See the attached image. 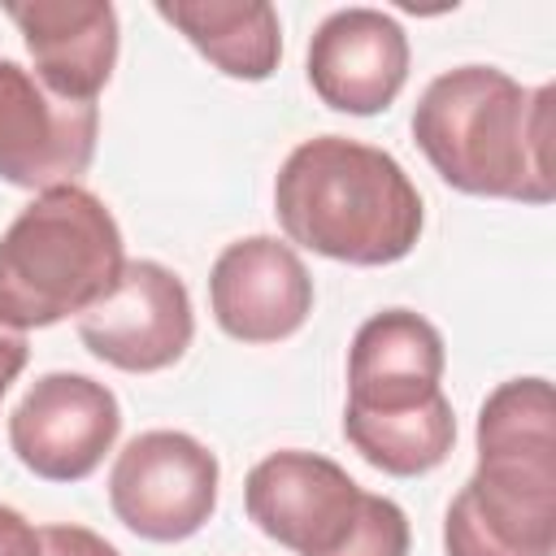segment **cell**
<instances>
[{"instance_id": "cell-19", "label": "cell", "mask_w": 556, "mask_h": 556, "mask_svg": "<svg viewBox=\"0 0 556 556\" xmlns=\"http://www.w3.org/2000/svg\"><path fill=\"white\" fill-rule=\"evenodd\" d=\"M26 356H30L26 334L0 321V400H4V391L17 382V374L26 369Z\"/></svg>"}, {"instance_id": "cell-2", "label": "cell", "mask_w": 556, "mask_h": 556, "mask_svg": "<svg viewBox=\"0 0 556 556\" xmlns=\"http://www.w3.org/2000/svg\"><path fill=\"white\" fill-rule=\"evenodd\" d=\"M478 469L443 513L447 556L556 552V400L552 382L508 378L478 408Z\"/></svg>"}, {"instance_id": "cell-1", "label": "cell", "mask_w": 556, "mask_h": 556, "mask_svg": "<svg viewBox=\"0 0 556 556\" xmlns=\"http://www.w3.org/2000/svg\"><path fill=\"white\" fill-rule=\"evenodd\" d=\"M413 139L434 174L482 200H556V87H521L495 65H456L430 78L413 109Z\"/></svg>"}, {"instance_id": "cell-13", "label": "cell", "mask_w": 556, "mask_h": 556, "mask_svg": "<svg viewBox=\"0 0 556 556\" xmlns=\"http://www.w3.org/2000/svg\"><path fill=\"white\" fill-rule=\"evenodd\" d=\"M35 61V78L74 104H96L117 65V9L109 0H26L4 4Z\"/></svg>"}, {"instance_id": "cell-6", "label": "cell", "mask_w": 556, "mask_h": 556, "mask_svg": "<svg viewBox=\"0 0 556 556\" xmlns=\"http://www.w3.org/2000/svg\"><path fill=\"white\" fill-rule=\"evenodd\" d=\"M369 491L330 456L282 447L243 478V508L265 539L295 556H334L365 513Z\"/></svg>"}, {"instance_id": "cell-8", "label": "cell", "mask_w": 556, "mask_h": 556, "mask_svg": "<svg viewBox=\"0 0 556 556\" xmlns=\"http://www.w3.org/2000/svg\"><path fill=\"white\" fill-rule=\"evenodd\" d=\"M78 339L122 374H161L195 339L191 291L161 261H126L117 287L78 317Z\"/></svg>"}, {"instance_id": "cell-11", "label": "cell", "mask_w": 556, "mask_h": 556, "mask_svg": "<svg viewBox=\"0 0 556 556\" xmlns=\"http://www.w3.org/2000/svg\"><path fill=\"white\" fill-rule=\"evenodd\" d=\"M304 74L326 109L374 117L408 83V35L382 9H334L308 39Z\"/></svg>"}, {"instance_id": "cell-7", "label": "cell", "mask_w": 556, "mask_h": 556, "mask_svg": "<svg viewBox=\"0 0 556 556\" xmlns=\"http://www.w3.org/2000/svg\"><path fill=\"white\" fill-rule=\"evenodd\" d=\"M122 434L117 395L74 369H52L26 387L9 413L13 456L43 482L91 478Z\"/></svg>"}, {"instance_id": "cell-4", "label": "cell", "mask_w": 556, "mask_h": 556, "mask_svg": "<svg viewBox=\"0 0 556 556\" xmlns=\"http://www.w3.org/2000/svg\"><path fill=\"white\" fill-rule=\"evenodd\" d=\"M126 269L122 226L83 182L39 191L0 235V321L43 330L83 317Z\"/></svg>"}, {"instance_id": "cell-15", "label": "cell", "mask_w": 556, "mask_h": 556, "mask_svg": "<svg viewBox=\"0 0 556 556\" xmlns=\"http://www.w3.org/2000/svg\"><path fill=\"white\" fill-rule=\"evenodd\" d=\"M343 439L352 452L391 473V478H421L452 456L456 443V413L447 395H434L421 408L387 413V417H343Z\"/></svg>"}, {"instance_id": "cell-9", "label": "cell", "mask_w": 556, "mask_h": 556, "mask_svg": "<svg viewBox=\"0 0 556 556\" xmlns=\"http://www.w3.org/2000/svg\"><path fill=\"white\" fill-rule=\"evenodd\" d=\"M100 109L52 96L35 70L0 56V182L48 191L78 182L96 156Z\"/></svg>"}, {"instance_id": "cell-17", "label": "cell", "mask_w": 556, "mask_h": 556, "mask_svg": "<svg viewBox=\"0 0 556 556\" xmlns=\"http://www.w3.org/2000/svg\"><path fill=\"white\" fill-rule=\"evenodd\" d=\"M39 556H122L104 534L61 521V526H43L39 530Z\"/></svg>"}, {"instance_id": "cell-10", "label": "cell", "mask_w": 556, "mask_h": 556, "mask_svg": "<svg viewBox=\"0 0 556 556\" xmlns=\"http://www.w3.org/2000/svg\"><path fill=\"white\" fill-rule=\"evenodd\" d=\"M213 321L239 343H282L313 313V274L278 235H248L217 252L208 269Z\"/></svg>"}, {"instance_id": "cell-18", "label": "cell", "mask_w": 556, "mask_h": 556, "mask_svg": "<svg viewBox=\"0 0 556 556\" xmlns=\"http://www.w3.org/2000/svg\"><path fill=\"white\" fill-rule=\"evenodd\" d=\"M0 556H39V530L9 504H0Z\"/></svg>"}, {"instance_id": "cell-16", "label": "cell", "mask_w": 556, "mask_h": 556, "mask_svg": "<svg viewBox=\"0 0 556 556\" xmlns=\"http://www.w3.org/2000/svg\"><path fill=\"white\" fill-rule=\"evenodd\" d=\"M408 543H413V530H408L404 508L369 491L361 521L352 526V534L343 539L334 556H408Z\"/></svg>"}, {"instance_id": "cell-5", "label": "cell", "mask_w": 556, "mask_h": 556, "mask_svg": "<svg viewBox=\"0 0 556 556\" xmlns=\"http://www.w3.org/2000/svg\"><path fill=\"white\" fill-rule=\"evenodd\" d=\"M217 482L222 465L195 434L143 430L109 469V508L148 543H182L208 526Z\"/></svg>"}, {"instance_id": "cell-12", "label": "cell", "mask_w": 556, "mask_h": 556, "mask_svg": "<svg viewBox=\"0 0 556 556\" xmlns=\"http://www.w3.org/2000/svg\"><path fill=\"white\" fill-rule=\"evenodd\" d=\"M443 334L413 308H382L365 317L348 348L343 417L408 413L443 395Z\"/></svg>"}, {"instance_id": "cell-14", "label": "cell", "mask_w": 556, "mask_h": 556, "mask_svg": "<svg viewBox=\"0 0 556 556\" xmlns=\"http://www.w3.org/2000/svg\"><path fill=\"white\" fill-rule=\"evenodd\" d=\"M156 17L226 78L265 83L282 61V22L265 0H156Z\"/></svg>"}, {"instance_id": "cell-3", "label": "cell", "mask_w": 556, "mask_h": 556, "mask_svg": "<svg viewBox=\"0 0 556 556\" xmlns=\"http://www.w3.org/2000/svg\"><path fill=\"white\" fill-rule=\"evenodd\" d=\"M274 213L287 243L365 269L404 261L426 226L421 191L404 165L348 135H317L287 152Z\"/></svg>"}]
</instances>
